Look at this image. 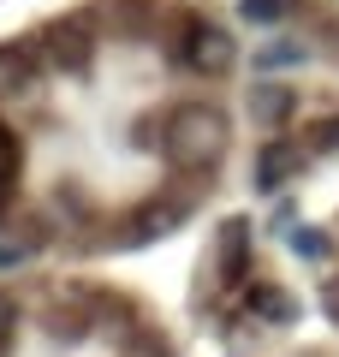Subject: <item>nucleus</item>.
<instances>
[{"instance_id": "nucleus-3", "label": "nucleus", "mask_w": 339, "mask_h": 357, "mask_svg": "<svg viewBox=\"0 0 339 357\" xmlns=\"http://www.w3.org/2000/svg\"><path fill=\"white\" fill-rule=\"evenodd\" d=\"M36 48L30 42H0V96H24L36 84Z\"/></svg>"}, {"instance_id": "nucleus-9", "label": "nucleus", "mask_w": 339, "mask_h": 357, "mask_svg": "<svg viewBox=\"0 0 339 357\" xmlns=\"http://www.w3.org/2000/svg\"><path fill=\"white\" fill-rule=\"evenodd\" d=\"M173 220H179V215H173V208H149V215H143V220H137V238H161V232H167V227H173Z\"/></svg>"}, {"instance_id": "nucleus-4", "label": "nucleus", "mask_w": 339, "mask_h": 357, "mask_svg": "<svg viewBox=\"0 0 339 357\" xmlns=\"http://www.w3.org/2000/svg\"><path fill=\"white\" fill-rule=\"evenodd\" d=\"M298 167H303V155H298V149H286V143H268L262 161H256V185H262V191H274V185H286Z\"/></svg>"}, {"instance_id": "nucleus-8", "label": "nucleus", "mask_w": 339, "mask_h": 357, "mask_svg": "<svg viewBox=\"0 0 339 357\" xmlns=\"http://www.w3.org/2000/svg\"><path fill=\"white\" fill-rule=\"evenodd\" d=\"M18 161H24V149H18V131L0 119V191L18 178Z\"/></svg>"}, {"instance_id": "nucleus-5", "label": "nucleus", "mask_w": 339, "mask_h": 357, "mask_svg": "<svg viewBox=\"0 0 339 357\" xmlns=\"http://www.w3.org/2000/svg\"><path fill=\"white\" fill-rule=\"evenodd\" d=\"M244 250H250V220H226V238H220V268L239 280L244 274Z\"/></svg>"}, {"instance_id": "nucleus-12", "label": "nucleus", "mask_w": 339, "mask_h": 357, "mask_svg": "<svg viewBox=\"0 0 339 357\" xmlns=\"http://www.w3.org/2000/svg\"><path fill=\"white\" fill-rule=\"evenodd\" d=\"M292 244H298L303 256H327V238H310V227H303V232H298V238H292Z\"/></svg>"}, {"instance_id": "nucleus-1", "label": "nucleus", "mask_w": 339, "mask_h": 357, "mask_svg": "<svg viewBox=\"0 0 339 357\" xmlns=\"http://www.w3.org/2000/svg\"><path fill=\"white\" fill-rule=\"evenodd\" d=\"M226 143H232V126H226L220 107L185 102V107L167 114V161L179 173H209V167H220Z\"/></svg>"}, {"instance_id": "nucleus-6", "label": "nucleus", "mask_w": 339, "mask_h": 357, "mask_svg": "<svg viewBox=\"0 0 339 357\" xmlns=\"http://www.w3.org/2000/svg\"><path fill=\"white\" fill-rule=\"evenodd\" d=\"M250 310H256L262 321H292V316H298L292 292H280V286H250Z\"/></svg>"}, {"instance_id": "nucleus-10", "label": "nucleus", "mask_w": 339, "mask_h": 357, "mask_svg": "<svg viewBox=\"0 0 339 357\" xmlns=\"http://www.w3.org/2000/svg\"><path fill=\"white\" fill-rule=\"evenodd\" d=\"M13 328H18V304H13V292L0 286V351H6V340H13Z\"/></svg>"}, {"instance_id": "nucleus-7", "label": "nucleus", "mask_w": 339, "mask_h": 357, "mask_svg": "<svg viewBox=\"0 0 339 357\" xmlns=\"http://www.w3.org/2000/svg\"><path fill=\"white\" fill-rule=\"evenodd\" d=\"M250 107H256V119H262V126H286L292 119V89H256L250 96Z\"/></svg>"}, {"instance_id": "nucleus-13", "label": "nucleus", "mask_w": 339, "mask_h": 357, "mask_svg": "<svg viewBox=\"0 0 339 357\" xmlns=\"http://www.w3.org/2000/svg\"><path fill=\"white\" fill-rule=\"evenodd\" d=\"M315 149H339V119L333 126H315Z\"/></svg>"}, {"instance_id": "nucleus-11", "label": "nucleus", "mask_w": 339, "mask_h": 357, "mask_svg": "<svg viewBox=\"0 0 339 357\" xmlns=\"http://www.w3.org/2000/svg\"><path fill=\"white\" fill-rule=\"evenodd\" d=\"M286 13V0H244V18L250 24H268V18H280Z\"/></svg>"}, {"instance_id": "nucleus-2", "label": "nucleus", "mask_w": 339, "mask_h": 357, "mask_svg": "<svg viewBox=\"0 0 339 357\" xmlns=\"http://www.w3.org/2000/svg\"><path fill=\"white\" fill-rule=\"evenodd\" d=\"M179 66H190L197 77H220L232 66V36L220 24H209V18H190L179 30Z\"/></svg>"}]
</instances>
